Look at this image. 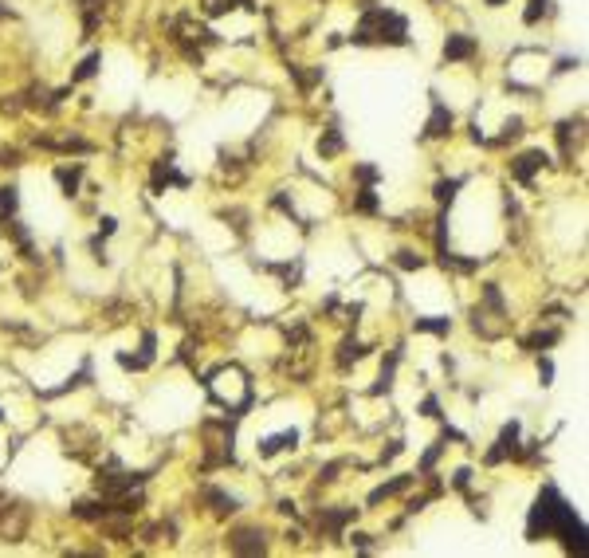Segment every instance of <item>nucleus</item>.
<instances>
[{
  "mask_svg": "<svg viewBox=\"0 0 589 558\" xmlns=\"http://www.w3.org/2000/svg\"><path fill=\"white\" fill-rule=\"evenodd\" d=\"M161 185H185V177L173 170V161H158L153 165V189H161Z\"/></svg>",
  "mask_w": 589,
  "mask_h": 558,
  "instance_id": "13",
  "label": "nucleus"
},
{
  "mask_svg": "<svg viewBox=\"0 0 589 558\" xmlns=\"http://www.w3.org/2000/svg\"><path fill=\"white\" fill-rule=\"evenodd\" d=\"M471 327L480 330L483 339H499V334L507 330V307H503V295H499L495 283L483 288V307L471 311Z\"/></svg>",
  "mask_w": 589,
  "mask_h": 558,
  "instance_id": "3",
  "label": "nucleus"
},
{
  "mask_svg": "<svg viewBox=\"0 0 589 558\" xmlns=\"http://www.w3.org/2000/svg\"><path fill=\"white\" fill-rule=\"evenodd\" d=\"M365 358V342L362 339H342V346H338V366H353V362H362Z\"/></svg>",
  "mask_w": 589,
  "mask_h": 558,
  "instance_id": "11",
  "label": "nucleus"
},
{
  "mask_svg": "<svg viewBox=\"0 0 589 558\" xmlns=\"http://www.w3.org/2000/svg\"><path fill=\"white\" fill-rule=\"evenodd\" d=\"M142 483V476H130V472H99V491L102 496H126Z\"/></svg>",
  "mask_w": 589,
  "mask_h": 558,
  "instance_id": "6",
  "label": "nucleus"
},
{
  "mask_svg": "<svg viewBox=\"0 0 589 558\" xmlns=\"http://www.w3.org/2000/svg\"><path fill=\"white\" fill-rule=\"evenodd\" d=\"M201 4H204V12H209V16H224V12L240 9V4H244V9H252V0H201Z\"/></svg>",
  "mask_w": 589,
  "mask_h": 558,
  "instance_id": "20",
  "label": "nucleus"
},
{
  "mask_svg": "<svg viewBox=\"0 0 589 558\" xmlns=\"http://www.w3.org/2000/svg\"><path fill=\"white\" fill-rule=\"evenodd\" d=\"M421 409H424V417H440V401L436 398H424Z\"/></svg>",
  "mask_w": 589,
  "mask_h": 558,
  "instance_id": "33",
  "label": "nucleus"
},
{
  "mask_svg": "<svg viewBox=\"0 0 589 558\" xmlns=\"http://www.w3.org/2000/svg\"><path fill=\"white\" fill-rule=\"evenodd\" d=\"M412 480H417V476H397V480H389V483H381V488H373V491H370V503H381V499H389V496H397V491H404Z\"/></svg>",
  "mask_w": 589,
  "mask_h": 558,
  "instance_id": "14",
  "label": "nucleus"
},
{
  "mask_svg": "<svg viewBox=\"0 0 589 558\" xmlns=\"http://www.w3.org/2000/svg\"><path fill=\"white\" fill-rule=\"evenodd\" d=\"M546 4H550V0H530L527 12H522V24H539V20L546 16Z\"/></svg>",
  "mask_w": 589,
  "mask_h": 558,
  "instance_id": "27",
  "label": "nucleus"
},
{
  "mask_svg": "<svg viewBox=\"0 0 589 558\" xmlns=\"http://www.w3.org/2000/svg\"><path fill=\"white\" fill-rule=\"evenodd\" d=\"M353 43H393V48H401V43H409V20L401 16V12L393 9H365L362 20H358V28H353L350 35Z\"/></svg>",
  "mask_w": 589,
  "mask_h": 558,
  "instance_id": "2",
  "label": "nucleus"
},
{
  "mask_svg": "<svg viewBox=\"0 0 589 558\" xmlns=\"http://www.w3.org/2000/svg\"><path fill=\"white\" fill-rule=\"evenodd\" d=\"M397 362H401V350H393V354L385 358V366H381V381L373 385V393H385L389 385H393V373H397Z\"/></svg>",
  "mask_w": 589,
  "mask_h": 558,
  "instance_id": "19",
  "label": "nucleus"
},
{
  "mask_svg": "<svg viewBox=\"0 0 589 558\" xmlns=\"http://www.w3.org/2000/svg\"><path fill=\"white\" fill-rule=\"evenodd\" d=\"M448 130H452V110L444 106V102H432V114H429V126H424V134L429 138H444Z\"/></svg>",
  "mask_w": 589,
  "mask_h": 558,
  "instance_id": "10",
  "label": "nucleus"
},
{
  "mask_svg": "<svg viewBox=\"0 0 589 558\" xmlns=\"http://www.w3.org/2000/svg\"><path fill=\"white\" fill-rule=\"evenodd\" d=\"M546 165V153L542 150H530V153H522V158H514V165H511V177L514 181H530L534 173Z\"/></svg>",
  "mask_w": 589,
  "mask_h": 558,
  "instance_id": "9",
  "label": "nucleus"
},
{
  "mask_svg": "<svg viewBox=\"0 0 589 558\" xmlns=\"http://www.w3.org/2000/svg\"><path fill=\"white\" fill-rule=\"evenodd\" d=\"M397 268L417 271V268H424V256H417V252H397Z\"/></svg>",
  "mask_w": 589,
  "mask_h": 558,
  "instance_id": "28",
  "label": "nucleus"
},
{
  "mask_svg": "<svg viewBox=\"0 0 589 558\" xmlns=\"http://www.w3.org/2000/svg\"><path fill=\"white\" fill-rule=\"evenodd\" d=\"M294 432H279V437H268L260 444V456H275V452H283V449H294Z\"/></svg>",
  "mask_w": 589,
  "mask_h": 558,
  "instance_id": "16",
  "label": "nucleus"
},
{
  "mask_svg": "<svg viewBox=\"0 0 589 558\" xmlns=\"http://www.w3.org/2000/svg\"><path fill=\"white\" fill-rule=\"evenodd\" d=\"M475 48H480V43L471 40V35H463V32H456V35H448V40H444V60H448V63H460V60H471V55H475Z\"/></svg>",
  "mask_w": 589,
  "mask_h": 558,
  "instance_id": "8",
  "label": "nucleus"
},
{
  "mask_svg": "<svg viewBox=\"0 0 589 558\" xmlns=\"http://www.w3.org/2000/svg\"><path fill=\"white\" fill-rule=\"evenodd\" d=\"M28 531V511L24 508H0V539L20 542Z\"/></svg>",
  "mask_w": 589,
  "mask_h": 558,
  "instance_id": "5",
  "label": "nucleus"
},
{
  "mask_svg": "<svg viewBox=\"0 0 589 558\" xmlns=\"http://www.w3.org/2000/svg\"><path fill=\"white\" fill-rule=\"evenodd\" d=\"M460 185H463L460 177H452V181H440V185H436V201H440V204H452V201H456V189H460Z\"/></svg>",
  "mask_w": 589,
  "mask_h": 558,
  "instance_id": "25",
  "label": "nucleus"
},
{
  "mask_svg": "<svg viewBox=\"0 0 589 558\" xmlns=\"http://www.w3.org/2000/svg\"><path fill=\"white\" fill-rule=\"evenodd\" d=\"M397 452H401V440H397V444H389V449H385V452H381V460H393V456H397Z\"/></svg>",
  "mask_w": 589,
  "mask_h": 558,
  "instance_id": "36",
  "label": "nucleus"
},
{
  "mask_svg": "<svg viewBox=\"0 0 589 558\" xmlns=\"http://www.w3.org/2000/svg\"><path fill=\"white\" fill-rule=\"evenodd\" d=\"M204 499L212 503V511H216V515H232V511H240V499H236V496H224V491H216V488L204 491Z\"/></svg>",
  "mask_w": 589,
  "mask_h": 558,
  "instance_id": "12",
  "label": "nucleus"
},
{
  "mask_svg": "<svg viewBox=\"0 0 589 558\" xmlns=\"http://www.w3.org/2000/svg\"><path fill=\"white\" fill-rule=\"evenodd\" d=\"M546 535H562L566 550L585 554V527L573 515V508L558 496V488H542L539 503L530 508V523H527V539H546Z\"/></svg>",
  "mask_w": 589,
  "mask_h": 558,
  "instance_id": "1",
  "label": "nucleus"
},
{
  "mask_svg": "<svg viewBox=\"0 0 589 558\" xmlns=\"http://www.w3.org/2000/svg\"><path fill=\"white\" fill-rule=\"evenodd\" d=\"M353 209L358 212H378L381 204H378V193H373V185H362L358 189V197H353Z\"/></svg>",
  "mask_w": 589,
  "mask_h": 558,
  "instance_id": "22",
  "label": "nucleus"
},
{
  "mask_svg": "<svg viewBox=\"0 0 589 558\" xmlns=\"http://www.w3.org/2000/svg\"><path fill=\"white\" fill-rule=\"evenodd\" d=\"M55 181H59V185H63V193H75V189H79V181H83V165H59V170H55Z\"/></svg>",
  "mask_w": 589,
  "mask_h": 558,
  "instance_id": "15",
  "label": "nucleus"
},
{
  "mask_svg": "<svg viewBox=\"0 0 589 558\" xmlns=\"http://www.w3.org/2000/svg\"><path fill=\"white\" fill-rule=\"evenodd\" d=\"M99 63H102V55H99V51H94V55H87V60L75 67L71 83H83V79H94V75H99Z\"/></svg>",
  "mask_w": 589,
  "mask_h": 558,
  "instance_id": "21",
  "label": "nucleus"
},
{
  "mask_svg": "<svg viewBox=\"0 0 589 558\" xmlns=\"http://www.w3.org/2000/svg\"><path fill=\"white\" fill-rule=\"evenodd\" d=\"M539 378H542V385H550V378H554V362L550 358H539Z\"/></svg>",
  "mask_w": 589,
  "mask_h": 558,
  "instance_id": "32",
  "label": "nucleus"
},
{
  "mask_svg": "<svg viewBox=\"0 0 589 558\" xmlns=\"http://www.w3.org/2000/svg\"><path fill=\"white\" fill-rule=\"evenodd\" d=\"M342 146H346V142H342V134H338L334 126H330L326 134L319 138V153H322V158H338V153H342Z\"/></svg>",
  "mask_w": 589,
  "mask_h": 558,
  "instance_id": "18",
  "label": "nucleus"
},
{
  "mask_svg": "<svg viewBox=\"0 0 589 558\" xmlns=\"http://www.w3.org/2000/svg\"><path fill=\"white\" fill-rule=\"evenodd\" d=\"M468 480H471V472H468V468H460V472L452 476V483H456V488H468Z\"/></svg>",
  "mask_w": 589,
  "mask_h": 558,
  "instance_id": "35",
  "label": "nucleus"
},
{
  "mask_svg": "<svg viewBox=\"0 0 589 558\" xmlns=\"http://www.w3.org/2000/svg\"><path fill=\"white\" fill-rule=\"evenodd\" d=\"M228 547H232L236 554H263V550H268V542H263L260 527H244V531L228 535Z\"/></svg>",
  "mask_w": 589,
  "mask_h": 558,
  "instance_id": "4",
  "label": "nucleus"
},
{
  "mask_svg": "<svg viewBox=\"0 0 589 558\" xmlns=\"http://www.w3.org/2000/svg\"><path fill=\"white\" fill-rule=\"evenodd\" d=\"M440 452H444V440H436V444H432V449L424 452V460H421V472H424V476L432 472V464H436V460H440Z\"/></svg>",
  "mask_w": 589,
  "mask_h": 558,
  "instance_id": "29",
  "label": "nucleus"
},
{
  "mask_svg": "<svg viewBox=\"0 0 589 558\" xmlns=\"http://www.w3.org/2000/svg\"><path fill=\"white\" fill-rule=\"evenodd\" d=\"M353 519V508H322L319 511V531H326L330 539H342V527Z\"/></svg>",
  "mask_w": 589,
  "mask_h": 558,
  "instance_id": "7",
  "label": "nucleus"
},
{
  "mask_svg": "<svg viewBox=\"0 0 589 558\" xmlns=\"http://www.w3.org/2000/svg\"><path fill=\"white\" fill-rule=\"evenodd\" d=\"M488 4H491V9H499V4H503V0H488Z\"/></svg>",
  "mask_w": 589,
  "mask_h": 558,
  "instance_id": "37",
  "label": "nucleus"
},
{
  "mask_svg": "<svg viewBox=\"0 0 589 558\" xmlns=\"http://www.w3.org/2000/svg\"><path fill=\"white\" fill-rule=\"evenodd\" d=\"M558 342V330H539V334H530L527 339V350H534V354H542L546 346H554Z\"/></svg>",
  "mask_w": 589,
  "mask_h": 558,
  "instance_id": "24",
  "label": "nucleus"
},
{
  "mask_svg": "<svg viewBox=\"0 0 589 558\" xmlns=\"http://www.w3.org/2000/svg\"><path fill=\"white\" fill-rule=\"evenodd\" d=\"M417 330H429V334H448L452 319H417Z\"/></svg>",
  "mask_w": 589,
  "mask_h": 558,
  "instance_id": "26",
  "label": "nucleus"
},
{
  "mask_svg": "<svg viewBox=\"0 0 589 558\" xmlns=\"http://www.w3.org/2000/svg\"><path fill=\"white\" fill-rule=\"evenodd\" d=\"M16 204H20L16 189L4 185V189H0V220H12V217H16Z\"/></svg>",
  "mask_w": 589,
  "mask_h": 558,
  "instance_id": "23",
  "label": "nucleus"
},
{
  "mask_svg": "<svg viewBox=\"0 0 589 558\" xmlns=\"http://www.w3.org/2000/svg\"><path fill=\"white\" fill-rule=\"evenodd\" d=\"M118 362H122V366H126V370H145V366H150L153 362V358H145V354H118Z\"/></svg>",
  "mask_w": 589,
  "mask_h": 558,
  "instance_id": "30",
  "label": "nucleus"
},
{
  "mask_svg": "<svg viewBox=\"0 0 589 558\" xmlns=\"http://www.w3.org/2000/svg\"><path fill=\"white\" fill-rule=\"evenodd\" d=\"M499 449H503L507 456H514V460L522 456V449H519V421H511V425L503 429V437H499Z\"/></svg>",
  "mask_w": 589,
  "mask_h": 558,
  "instance_id": "17",
  "label": "nucleus"
},
{
  "mask_svg": "<svg viewBox=\"0 0 589 558\" xmlns=\"http://www.w3.org/2000/svg\"><path fill=\"white\" fill-rule=\"evenodd\" d=\"M114 229H118V220H114V217H102V224H99V232H102V236H110Z\"/></svg>",
  "mask_w": 589,
  "mask_h": 558,
  "instance_id": "34",
  "label": "nucleus"
},
{
  "mask_svg": "<svg viewBox=\"0 0 589 558\" xmlns=\"http://www.w3.org/2000/svg\"><path fill=\"white\" fill-rule=\"evenodd\" d=\"M353 177L362 181V185H373L378 181V165H353Z\"/></svg>",
  "mask_w": 589,
  "mask_h": 558,
  "instance_id": "31",
  "label": "nucleus"
}]
</instances>
